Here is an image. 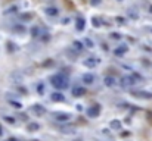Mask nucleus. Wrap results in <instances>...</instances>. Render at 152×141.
<instances>
[{
  "label": "nucleus",
  "mask_w": 152,
  "mask_h": 141,
  "mask_svg": "<svg viewBox=\"0 0 152 141\" xmlns=\"http://www.w3.org/2000/svg\"><path fill=\"white\" fill-rule=\"evenodd\" d=\"M50 82L56 88H66L68 87V76L62 75V74H56L50 78Z\"/></svg>",
  "instance_id": "f257e3e1"
},
{
  "label": "nucleus",
  "mask_w": 152,
  "mask_h": 141,
  "mask_svg": "<svg viewBox=\"0 0 152 141\" xmlns=\"http://www.w3.org/2000/svg\"><path fill=\"white\" fill-rule=\"evenodd\" d=\"M120 84H121V87H124V88H127V87H130V85H133V84H136L134 75H133V76H123V78L120 79Z\"/></svg>",
  "instance_id": "f03ea898"
},
{
  "label": "nucleus",
  "mask_w": 152,
  "mask_h": 141,
  "mask_svg": "<svg viewBox=\"0 0 152 141\" xmlns=\"http://www.w3.org/2000/svg\"><path fill=\"white\" fill-rule=\"evenodd\" d=\"M86 113H87L89 118H98V115L100 113V106H99V104L92 106V107H89V109L86 110Z\"/></svg>",
  "instance_id": "7ed1b4c3"
},
{
  "label": "nucleus",
  "mask_w": 152,
  "mask_h": 141,
  "mask_svg": "<svg viewBox=\"0 0 152 141\" xmlns=\"http://www.w3.org/2000/svg\"><path fill=\"white\" fill-rule=\"evenodd\" d=\"M99 62H100V60H99L98 57H89V59L84 60V65H86L87 68H95Z\"/></svg>",
  "instance_id": "20e7f679"
},
{
  "label": "nucleus",
  "mask_w": 152,
  "mask_h": 141,
  "mask_svg": "<svg viewBox=\"0 0 152 141\" xmlns=\"http://www.w3.org/2000/svg\"><path fill=\"white\" fill-rule=\"evenodd\" d=\"M33 112L36 115H38V116H43L46 113V109H44V106H41V104H34L33 106Z\"/></svg>",
  "instance_id": "39448f33"
},
{
  "label": "nucleus",
  "mask_w": 152,
  "mask_h": 141,
  "mask_svg": "<svg viewBox=\"0 0 152 141\" xmlns=\"http://www.w3.org/2000/svg\"><path fill=\"white\" fill-rule=\"evenodd\" d=\"M50 99H52L53 101H64V100H65V96H64L62 93L56 91V93H52V94H50Z\"/></svg>",
  "instance_id": "423d86ee"
},
{
  "label": "nucleus",
  "mask_w": 152,
  "mask_h": 141,
  "mask_svg": "<svg viewBox=\"0 0 152 141\" xmlns=\"http://www.w3.org/2000/svg\"><path fill=\"white\" fill-rule=\"evenodd\" d=\"M109 127H111V129H114V131H120L123 128L121 121H118V119H114V121L109 122Z\"/></svg>",
  "instance_id": "0eeeda50"
},
{
  "label": "nucleus",
  "mask_w": 152,
  "mask_h": 141,
  "mask_svg": "<svg viewBox=\"0 0 152 141\" xmlns=\"http://www.w3.org/2000/svg\"><path fill=\"white\" fill-rule=\"evenodd\" d=\"M83 94H86V90H84L83 87H74V90H72L74 97H81Z\"/></svg>",
  "instance_id": "6e6552de"
},
{
  "label": "nucleus",
  "mask_w": 152,
  "mask_h": 141,
  "mask_svg": "<svg viewBox=\"0 0 152 141\" xmlns=\"http://www.w3.org/2000/svg\"><path fill=\"white\" fill-rule=\"evenodd\" d=\"M133 96L140 97V99H152V94H151V93H146V91H134Z\"/></svg>",
  "instance_id": "1a4fd4ad"
},
{
  "label": "nucleus",
  "mask_w": 152,
  "mask_h": 141,
  "mask_svg": "<svg viewBox=\"0 0 152 141\" xmlns=\"http://www.w3.org/2000/svg\"><path fill=\"white\" fill-rule=\"evenodd\" d=\"M83 81L86 82V84H93L95 75H93V74H84V75H83Z\"/></svg>",
  "instance_id": "9d476101"
},
{
  "label": "nucleus",
  "mask_w": 152,
  "mask_h": 141,
  "mask_svg": "<svg viewBox=\"0 0 152 141\" xmlns=\"http://www.w3.org/2000/svg\"><path fill=\"white\" fill-rule=\"evenodd\" d=\"M55 116L58 121H68L71 118V115L70 113H55Z\"/></svg>",
  "instance_id": "9b49d317"
},
{
  "label": "nucleus",
  "mask_w": 152,
  "mask_h": 141,
  "mask_svg": "<svg viewBox=\"0 0 152 141\" xmlns=\"http://www.w3.org/2000/svg\"><path fill=\"white\" fill-rule=\"evenodd\" d=\"M127 50H129L127 46H120L118 49H115V55H117V56H123L124 53H127Z\"/></svg>",
  "instance_id": "f8f14e48"
},
{
  "label": "nucleus",
  "mask_w": 152,
  "mask_h": 141,
  "mask_svg": "<svg viewBox=\"0 0 152 141\" xmlns=\"http://www.w3.org/2000/svg\"><path fill=\"white\" fill-rule=\"evenodd\" d=\"M27 129H28L30 132H36V131L40 129V125H38V123H36V122H31V123H28Z\"/></svg>",
  "instance_id": "ddd939ff"
},
{
  "label": "nucleus",
  "mask_w": 152,
  "mask_h": 141,
  "mask_svg": "<svg viewBox=\"0 0 152 141\" xmlns=\"http://www.w3.org/2000/svg\"><path fill=\"white\" fill-rule=\"evenodd\" d=\"M83 46H84V43H80V41H74V43H72V49H75L77 51H81V50H83Z\"/></svg>",
  "instance_id": "4468645a"
},
{
  "label": "nucleus",
  "mask_w": 152,
  "mask_h": 141,
  "mask_svg": "<svg viewBox=\"0 0 152 141\" xmlns=\"http://www.w3.org/2000/svg\"><path fill=\"white\" fill-rule=\"evenodd\" d=\"M115 84V79H114V76H106L105 78V85H108V87H112Z\"/></svg>",
  "instance_id": "2eb2a0df"
},
{
  "label": "nucleus",
  "mask_w": 152,
  "mask_h": 141,
  "mask_svg": "<svg viewBox=\"0 0 152 141\" xmlns=\"http://www.w3.org/2000/svg\"><path fill=\"white\" fill-rule=\"evenodd\" d=\"M77 30L78 31L84 30V19H83V18H77Z\"/></svg>",
  "instance_id": "dca6fc26"
},
{
  "label": "nucleus",
  "mask_w": 152,
  "mask_h": 141,
  "mask_svg": "<svg viewBox=\"0 0 152 141\" xmlns=\"http://www.w3.org/2000/svg\"><path fill=\"white\" fill-rule=\"evenodd\" d=\"M46 13L50 15V16H56V15H58V11H56L55 7H47V9H46Z\"/></svg>",
  "instance_id": "f3484780"
},
{
  "label": "nucleus",
  "mask_w": 152,
  "mask_h": 141,
  "mask_svg": "<svg viewBox=\"0 0 152 141\" xmlns=\"http://www.w3.org/2000/svg\"><path fill=\"white\" fill-rule=\"evenodd\" d=\"M84 46H86L87 49H93L95 44H93V41H92L90 38H86V40H84Z\"/></svg>",
  "instance_id": "a211bd4d"
},
{
  "label": "nucleus",
  "mask_w": 152,
  "mask_h": 141,
  "mask_svg": "<svg viewBox=\"0 0 152 141\" xmlns=\"http://www.w3.org/2000/svg\"><path fill=\"white\" fill-rule=\"evenodd\" d=\"M11 79H12V81H15V79H16L18 82H21V81H22V76H21V75H15V74H12V75H11Z\"/></svg>",
  "instance_id": "6ab92c4d"
},
{
  "label": "nucleus",
  "mask_w": 152,
  "mask_h": 141,
  "mask_svg": "<svg viewBox=\"0 0 152 141\" xmlns=\"http://www.w3.org/2000/svg\"><path fill=\"white\" fill-rule=\"evenodd\" d=\"M61 131L65 132V134H74L75 132V129H72V128H61Z\"/></svg>",
  "instance_id": "aec40b11"
},
{
  "label": "nucleus",
  "mask_w": 152,
  "mask_h": 141,
  "mask_svg": "<svg viewBox=\"0 0 152 141\" xmlns=\"http://www.w3.org/2000/svg\"><path fill=\"white\" fill-rule=\"evenodd\" d=\"M11 104L13 106V107H16V109H21V107H22V104L18 103V101H11Z\"/></svg>",
  "instance_id": "412c9836"
},
{
  "label": "nucleus",
  "mask_w": 152,
  "mask_h": 141,
  "mask_svg": "<svg viewBox=\"0 0 152 141\" xmlns=\"http://www.w3.org/2000/svg\"><path fill=\"white\" fill-rule=\"evenodd\" d=\"M93 25H95V26H100V25H102V24H100L99 18H93Z\"/></svg>",
  "instance_id": "4be33fe9"
},
{
  "label": "nucleus",
  "mask_w": 152,
  "mask_h": 141,
  "mask_svg": "<svg viewBox=\"0 0 152 141\" xmlns=\"http://www.w3.org/2000/svg\"><path fill=\"white\" fill-rule=\"evenodd\" d=\"M111 37L115 38V40H120V38H121V35L118 34V32H112V34H111Z\"/></svg>",
  "instance_id": "5701e85b"
},
{
  "label": "nucleus",
  "mask_w": 152,
  "mask_h": 141,
  "mask_svg": "<svg viewBox=\"0 0 152 141\" xmlns=\"http://www.w3.org/2000/svg\"><path fill=\"white\" fill-rule=\"evenodd\" d=\"M5 121H6V122H9V123H15V119H12L11 116H6Z\"/></svg>",
  "instance_id": "b1692460"
},
{
  "label": "nucleus",
  "mask_w": 152,
  "mask_h": 141,
  "mask_svg": "<svg viewBox=\"0 0 152 141\" xmlns=\"http://www.w3.org/2000/svg\"><path fill=\"white\" fill-rule=\"evenodd\" d=\"M117 21L120 22V25H121V24H124V18H117Z\"/></svg>",
  "instance_id": "393cba45"
},
{
  "label": "nucleus",
  "mask_w": 152,
  "mask_h": 141,
  "mask_svg": "<svg viewBox=\"0 0 152 141\" xmlns=\"http://www.w3.org/2000/svg\"><path fill=\"white\" fill-rule=\"evenodd\" d=\"M37 91H38V93H43V85H40V87H37Z\"/></svg>",
  "instance_id": "a878e982"
},
{
  "label": "nucleus",
  "mask_w": 152,
  "mask_h": 141,
  "mask_svg": "<svg viewBox=\"0 0 152 141\" xmlns=\"http://www.w3.org/2000/svg\"><path fill=\"white\" fill-rule=\"evenodd\" d=\"M100 3V0H93V2H92V5H99Z\"/></svg>",
  "instance_id": "bb28decb"
},
{
  "label": "nucleus",
  "mask_w": 152,
  "mask_h": 141,
  "mask_svg": "<svg viewBox=\"0 0 152 141\" xmlns=\"http://www.w3.org/2000/svg\"><path fill=\"white\" fill-rule=\"evenodd\" d=\"M3 135V129H2V127H0V137Z\"/></svg>",
  "instance_id": "cd10ccee"
},
{
  "label": "nucleus",
  "mask_w": 152,
  "mask_h": 141,
  "mask_svg": "<svg viewBox=\"0 0 152 141\" xmlns=\"http://www.w3.org/2000/svg\"><path fill=\"white\" fill-rule=\"evenodd\" d=\"M7 141H18V140H16V138H9Z\"/></svg>",
  "instance_id": "c85d7f7f"
},
{
  "label": "nucleus",
  "mask_w": 152,
  "mask_h": 141,
  "mask_svg": "<svg viewBox=\"0 0 152 141\" xmlns=\"http://www.w3.org/2000/svg\"><path fill=\"white\" fill-rule=\"evenodd\" d=\"M149 11H151V13H152V6H151V7H149Z\"/></svg>",
  "instance_id": "c756f323"
},
{
  "label": "nucleus",
  "mask_w": 152,
  "mask_h": 141,
  "mask_svg": "<svg viewBox=\"0 0 152 141\" xmlns=\"http://www.w3.org/2000/svg\"><path fill=\"white\" fill-rule=\"evenodd\" d=\"M75 141H81V140H75Z\"/></svg>",
  "instance_id": "7c9ffc66"
},
{
  "label": "nucleus",
  "mask_w": 152,
  "mask_h": 141,
  "mask_svg": "<svg viewBox=\"0 0 152 141\" xmlns=\"http://www.w3.org/2000/svg\"><path fill=\"white\" fill-rule=\"evenodd\" d=\"M118 2H121V0H118Z\"/></svg>",
  "instance_id": "2f4dec72"
}]
</instances>
